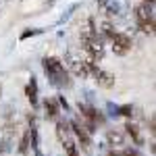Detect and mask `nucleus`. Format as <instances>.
Listing matches in <instances>:
<instances>
[{
	"instance_id": "obj_11",
	"label": "nucleus",
	"mask_w": 156,
	"mask_h": 156,
	"mask_svg": "<svg viewBox=\"0 0 156 156\" xmlns=\"http://www.w3.org/2000/svg\"><path fill=\"white\" fill-rule=\"evenodd\" d=\"M44 110H46V119L50 121H56L60 115V104L56 98H46L44 100Z\"/></svg>"
},
{
	"instance_id": "obj_17",
	"label": "nucleus",
	"mask_w": 156,
	"mask_h": 156,
	"mask_svg": "<svg viewBox=\"0 0 156 156\" xmlns=\"http://www.w3.org/2000/svg\"><path fill=\"white\" fill-rule=\"evenodd\" d=\"M44 29H27V31H23L21 36H19V40L23 42V40H27V37H34V36H37V34H42Z\"/></svg>"
},
{
	"instance_id": "obj_15",
	"label": "nucleus",
	"mask_w": 156,
	"mask_h": 156,
	"mask_svg": "<svg viewBox=\"0 0 156 156\" xmlns=\"http://www.w3.org/2000/svg\"><path fill=\"white\" fill-rule=\"evenodd\" d=\"M29 148H31V135H29V129L23 133V137H21V144H19V152L21 154H27L29 152Z\"/></svg>"
},
{
	"instance_id": "obj_10",
	"label": "nucleus",
	"mask_w": 156,
	"mask_h": 156,
	"mask_svg": "<svg viewBox=\"0 0 156 156\" xmlns=\"http://www.w3.org/2000/svg\"><path fill=\"white\" fill-rule=\"evenodd\" d=\"M98 11L108 19H117L125 15V2L123 0H98Z\"/></svg>"
},
{
	"instance_id": "obj_7",
	"label": "nucleus",
	"mask_w": 156,
	"mask_h": 156,
	"mask_svg": "<svg viewBox=\"0 0 156 156\" xmlns=\"http://www.w3.org/2000/svg\"><path fill=\"white\" fill-rule=\"evenodd\" d=\"M110 48L112 52L117 54V56H125V54H129L133 48V40L129 34H123V31H117L115 36L110 37Z\"/></svg>"
},
{
	"instance_id": "obj_3",
	"label": "nucleus",
	"mask_w": 156,
	"mask_h": 156,
	"mask_svg": "<svg viewBox=\"0 0 156 156\" xmlns=\"http://www.w3.org/2000/svg\"><path fill=\"white\" fill-rule=\"evenodd\" d=\"M65 69L69 73H73L75 77H79V79H85L87 75H90V69H87V58H85V54L81 52L79 48H67L65 52Z\"/></svg>"
},
{
	"instance_id": "obj_14",
	"label": "nucleus",
	"mask_w": 156,
	"mask_h": 156,
	"mask_svg": "<svg viewBox=\"0 0 156 156\" xmlns=\"http://www.w3.org/2000/svg\"><path fill=\"white\" fill-rule=\"evenodd\" d=\"M106 142H108V146H112V148L123 146V142H125V133L121 131V129H108L106 131Z\"/></svg>"
},
{
	"instance_id": "obj_8",
	"label": "nucleus",
	"mask_w": 156,
	"mask_h": 156,
	"mask_svg": "<svg viewBox=\"0 0 156 156\" xmlns=\"http://www.w3.org/2000/svg\"><path fill=\"white\" fill-rule=\"evenodd\" d=\"M87 69H90V75H94V79H96L98 87H104V90H110V87H115V75L110 71H104V69H100L96 62H90L87 60Z\"/></svg>"
},
{
	"instance_id": "obj_20",
	"label": "nucleus",
	"mask_w": 156,
	"mask_h": 156,
	"mask_svg": "<svg viewBox=\"0 0 156 156\" xmlns=\"http://www.w3.org/2000/svg\"><path fill=\"white\" fill-rule=\"evenodd\" d=\"M142 2H146V4H150V6L154 4V0H142Z\"/></svg>"
},
{
	"instance_id": "obj_19",
	"label": "nucleus",
	"mask_w": 156,
	"mask_h": 156,
	"mask_svg": "<svg viewBox=\"0 0 156 156\" xmlns=\"http://www.w3.org/2000/svg\"><path fill=\"white\" fill-rule=\"evenodd\" d=\"M106 156H121V152L119 150H115V148H112V150H108V154Z\"/></svg>"
},
{
	"instance_id": "obj_22",
	"label": "nucleus",
	"mask_w": 156,
	"mask_h": 156,
	"mask_svg": "<svg viewBox=\"0 0 156 156\" xmlns=\"http://www.w3.org/2000/svg\"><path fill=\"white\" fill-rule=\"evenodd\" d=\"M0 96H2V83H0Z\"/></svg>"
},
{
	"instance_id": "obj_6",
	"label": "nucleus",
	"mask_w": 156,
	"mask_h": 156,
	"mask_svg": "<svg viewBox=\"0 0 156 156\" xmlns=\"http://www.w3.org/2000/svg\"><path fill=\"white\" fill-rule=\"evenodd\" d=\"M79 112H81V123H83L92 133L96 131L98 125L104 123V117H102L100 110L94 108V106H87V104H81V102H79Z\"/></svg>"
},
{
	"instance_id": "obj_5",
	"label": "nucleus",
	"mask_w": 156,
	"mask_h": 156,
	"mask_svg": "<svg viewBox=\"0 0 156 156\" xmlns=\"http://www.w3.org/2000/svg\"><path fill=\"white\" fill-rule=\"evenodd\" d=\"M133 17H135L137 27H140L144 34H148V36L154 34V11H152L150 4H146V2L135 4V9H133Z\"/></svg>"
},
{
	"instance_id": "obj_12",
	"label": "nucleus",
	"mask_w": 156,
	"mask_h": 156,
	"mask_svg": "<svg viewBox=\"0 0 156 156\" xmlns=\"http://www.w3.org/2000/svg\"><path fill=\"white\" fill-rule=\"evenodd\" d=\"M125 133H127V135L133 140V144H135V146H144V135H142L140 127H137L135 123L127 121V123H125Z\"/></svg>"
},
{
	"instance_id": "obj_4",
	"label": "nucleus",
	"mask_w": 156,
	"mask_h": 156,
	"mask_svg": "<svg viewBox=\"0 0 156 156\" xmlns=\"http://www.w3.org/2000/svg\"><path fill=\"white\" fill-rule=\"evenodd\" d=\"M56 135H58L60 144H62V150L67 156H79V146L75 144L73 140L71 127H69V121L65 119H56Z\"/></svg>"
},
{
	"instance_id": "obj_21",
	"label": "nucleus",
	"mask_w": 156,
	"mask_h": 156,
	"mask_svg": "<svg viewBox=\"0 0 156 156\" xmlns=\"http://www.w3.org/2000/svg\"><path fill=\"white\" fill-rule=\"evenodd\" d=\"M2 152H4V148H2V144H0V154H2Z\"/></svg>"
},
{
	"instance_id": "obj_2",
	"label": "nucleus",
	"mask_w": 156,
	"mask_h": 156,
	"mask_svg": "<svg viewBox=\"0 0 156 156\" xmlns=\"http://www.w3.org/2000/svg\"><path fill=\"white\" fill-rule=\"evenodd\" d=\"M42 67H44V73H46L48 81L54 87H58V90L71 87V73L65 69V65H62L60 58H56V56H44Z\"/></svg>"
},
{
	"instance_id": "obj_16",
	"label": "nucleus",
	"mask_w": 156,
	"mask_h": 156,
	"mask_svg": "<svg viewBox=\"0 0 156 156\" xmlns=\"http://www.w3.org/2000/svg\"><path fill=\"white\" fill-rule=\"evenodd\" d=\"M117 115L131 119V117H133V106H131V104H121V106H117Z\"/></svg>"
},
{
	"instance_id": "obj_13",
	"label": "nucleus",
	"mask_w": 156,
	"mask_h": 156,
	"mask_svg": "<svg viewBox=\"0 0 156 156\" xmlns=\"http://www.w3.org/2000/svg\"><path fill=\"white\" fill-rule=\"evenodd\" d=\"M25 96L29 100L31 108H37V81H36V77H31L27 81V85H25Z\"/></svg>"
},
{
	"instance_id": "obj_9",
	"label": "nucleus",
	"mask_w": 156,
	"mask_h": 156,
	"mask_svg": "<svg viewBox=\"0 0 156 156\" xmlns=\"http://www.w3.org/2000/svg\"><path fill=\"white\" fill-rule=\"evenodd\" d=\"M69 127H71V133H75V137H77V142L81 144V148H83L85 152H90V150H92V131H90L79 119H73L71 123H69Z\"/></svg>"
},
{
	"instance_id": "obj_1",
	"label": "nucleus",
	"mask_w": 156,
	"mask_h": 156,
	"mask_svg": "<svg viewBox=\"0 0 156 156\" xmlns=\"http://www.w3.org/2000/svg\"><path fill=\"white\" fill-rule=\"evenodd\" d=\"M81 50L85 52V58L90 62H100L106 54V46L104 40L98 36L96 31V21L94 17H90L85 21V27L81 29Z\"/></svg>"
},
{
	"instance_id": "obj_18",
	"label": "nucleus",
	"mask_w": 156,
	"mask_h": 156,
	"mask_svg": "<svg viewBox=\"0 0 156 156\" xmlns=\"http://www.w3.org/2000/svg\"><path fill=\"white\" fill-rule=\"evenodd\" d=\"M121 156H142V154L137 148H125V150H121Z\"/></svg>"
}]
</instances>
